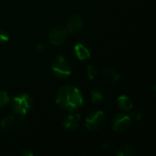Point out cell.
<instances>
[{
    "instance_id": "1",
    "label": "cell",
    "mask_w": 156,
    "mask_h": 156,
    "mask_svg": "<svg viewBox=\"0 0 156 156\" xmlns=\"http://www.w3.org/2000/svg\"><path fill=\"white\" fill-rule=\"evenodd\" d=\"M56 102L59 107L73 112L82 106L83 98L78 88L74 86H65L58 91Z\"/></svg>"
},
{
    "instance_id": "18",
    "label": "cell",
    "mask_w": 156,
    "mask_h": 156,
    "mask_svg": "<svg viewBox=\"0 0 156 156\" xmlns=\"http://www.w3.org/2000/svg\"><path fill=\"white\" fill-rule=\"evenodd\" d=\"M102 147H103L104 151H106V152H112V151H113V149H114L113 144H112L109 143V142H104L103 144H102Z\"/></svg>"
},
{
    "instance_id": "12",
    "label": "cell",
    "mask_w": 156,
    "mask_h": 156,
    "mask_svg": "<svg viewBox=\"0 0 156 156\" xmlns=\"http://www.w3.org/2000/svg\"><path fill=\"white\" fill-rule=\"evenodd\" d=\"M136 151L134 146L131 144H124L116 149V154L118 156H133L135 154Z\"/></svg>"
},
{
    "instance_id": "15",
    "label": "cell",
    "mask_w": 156,
    "mask_h": 156,
    "mask_svg": "<svg viewBox=\"0 0 156 156\" xmlns=\"http://www.w3.org/2000/svg\"><path fill=\"white\" fill-rule=\"evenodd\" d=\"M87 76L90 80H94L97 77V69L94 66L89 65L87 69Z\"/></svg>"
},
{
    "instance_id": "17",
    "label": "cell",
    "mask_w": 156,
    "mask_h": 156,
    "mask_svg": "<svg viewBox=\"0 0 156 156\" xmlns=\"http://www.w3.org/2000/svg\"><path fill=\"white\" fill-rule=\"evenodd\" d=\"M9 39V35L6 31L0 29V43H5Z\"/></svg>"
},
{
    "instance_id": "9",
    "label": "cell",
    "mask_w": 156,
    "mask_h": 156,
    "mask_svg": "<svg viewBox=\"0 0 156 156\" xmlns=\"http://www.w3.org/2000/svg\"><path fill=\"white\" fill-rule=\"evenodd\" d=\"M74 53L80 60H85L90 58V51L83 43H77L74 46Z\"/></svg>"
},
{
    "instance_id": "5",
    "label": "cell",
    "mask_w": 156,
    "mask_h": 156,
    "mask_svg": "<svg viewBox=\"0 0 156 156\" xmlns=\"http://www.w3.org/2000/svg\"><path fill=\"white\" fill-rule=\"evenodd\" d=\"M132 117L125 113H118L112 121V129L116 133H123L127 131L131 125Z\"/></svg>"
},
{
    "instance_id": "2",
    "label": "cell",
    "mask_w": 156,
    "mask_h": 156,
    "mask_svg": "<svg viewBox=\"0 0 156 156\" xmlns=\"http://www.w3.org/2000/svg\"><path fill=\"white\" fill-rule=\"evenodd\" d=\"M33 101L27 93L16 95L12 101V110L15 113L20 116H25L32 108Z\"/></svg>"
},
{
    "instance_id": "11",
    "label": "cell",
    "mask_w": 156,
    "mask_h": 156,
    "mask_svg": "<svg viewBox=\"0 0 156 156\" xmlns=\"http://www.w3.org/2000/svg\"><path fill=\"white\" fill-rule=\"evenodd\" d=\"M117 104L118 106L122 109L123 111H130L133 107V102L131 100L130 97L126 95H121L117 99Z\"/></svg>"
},
{
    "instance_id": "13",
    "label": "cell",
    "mask_w": 156,
    "mask_h": 156,
    "mask_svg": "<svg viewBox=\"0 0 156 156\" xmlns=\"http://www.w3.org/2000/svg\"><path fill=\"white\" fill-rule=\"evenodd\" d=\"M16 122V119L14 116H6L5 117L1 122H0V127L4 131H9L14 128L15 124Z\"/></svg>"
},
{
    "instance_id": "19",
    "label": "cell",
    "mask_w": 156,
    "mask_h": 156,
    "mask_svg": "<svg viewBox=\"0 0 156 156\" xmlns=\"http://www.w3.org/2000/svg\"><path fill=\"white\" fill-rule=\"evenodd\" d=\"M132 117L136 121H140L142 119V113L138 111H135L132 113Z\"/></svg>"
},
{
    "instance_id": "8",
    "label": "cell",
    "mask_w": 156,
    "mask_h": 156,
    "mask_svg": "<svg viewBox=\"0 0 156 156\" xmlns=\"http://www.w3.org/2000/svg\"><path fill=\"white\" fill-rule=\"evenodd\" d=\"M80 122V116L79 113H72L68 115L63 121V126L65 129L73 131L76 130Z\"/></svg>"
},
{
    "instance_id": "16",
    "label": "cell",
    "mask_w": 156,
    "mask_h": 156,
    "mask_svg": "<svg viewBox=\"0 0 156 156\" xmlns=\"http://www.w3.org/2000/svg\"><path fill=\"white\" fill-rule=\"evenodd\" d=\"M103 100V96L102 93L98 90H94L91 91V101L94 103H98L100 101H101Z\"/></svg>"
},
{
    "instance_id": "21",
    "label": "cell",
    "mask_w": 156,
    "mask_h": 156,
    "mask_svg": "<svg viewBox=\"0 0 156 156\" xmlns=\"http://www.w3.org/2000/svg\"><path fill=\"white\" fill-rule=\"evenodd\" d=\"M37 50H39V51H42V50H44L45 48H46V45L45 44H43V43H39V44H37Z\"/></svg>"
},
{
    "instance_id": "7",
    "label": "cell",
    "mask_w": 156,
    "mask_h": 156,
    "mask_svg": "<svg viewBox=\"0 0 156 156\" xmlns=\"http://www.w3.org/2000/svg\"><path fill=\"white\" fill-rule=\"evenodd\" d=\"M82 27L83 20L80 15H72L67 22V27L70 33H78Z\"/></svg>"
},
{
    "instance_id": "14",
    "label": "cell",
    "mask_w": 156,
    "mask_h": 156,
    "mask_svg": "<svg viewBox=\"0 0 156 156\" xmlns=\"http://www.w3.org/2000/svg\"><path fill=\"white\" fill-rule=\"evenodd\" d=\"M9 101L10 99L8 94L4 90H0V109L7 105L9 103Z\"/></svg>"
},
{
    "instance_id": "4",
    "label": "cell",
    "mask_w": 156,
    "mask_h": 156,
    "mask_svg": "<svg viewBox=\"0 0 156 156\" xmlns=\"http://www.w3.org/2000/svg\"><path fill=\"white\" fill-rule=\"evenodd\" d=\"M105 123V114L101 111H96L88 115L85 121V126L88 130L94 131L103 126Z\"/></svg>"
},
{
    "instance_id": "6",
    "label": "cell",
    "mask_w": 156,
    "mask_h": 156,
    "mask_svg": "<svg viewBox=\"0 0 156 156\" xmlns=\"http://www.w3.org/2000/svg\"><path fill=\"white\" fill-rule=\"evenodd\" d=\"M68 37V29L63 26H56L54 27L48 34V39L51 44L58 46L64 43Z\"/></svg>"
},
{
    "instance_id": "10",
    "label": "cell",
    "mask_w": 156,
    "mask_h": 156,
    "mask_svg": "<svg viewBox=\"0 0 156 156\" xmlns=\"http://www.w3.org/2000/svg\"><path fill=\"white\" fill-rule=\"evenodd\" d=\"M103 75L105 80L110 83H116L121 79V74L112 68H106L103 70Z\"/></svg>"
},
{
    "instance_id": "20",
    "label": "cell",
    "mask_w": 156,
    "mask_h": 156,
    "mask_svg": "<svg viewBox=\"0 0 156 156\" xmlns=\"http://www.w3.org/2000/svg\"><path fill=\"white\" fill-rule=\"evenodd\" d=\"M20 154L23 156H32L34 155V154H33V152L32 151H30L29 149H25V150H23L21 153H20Z\"/></svg>"
},
{
    "instance_id": "3",
    "label": "cell",
    "mask_w": 156,
    "mask_h": 156,
    "mask_svg": "<svg viewBox=\"0 0 156 156\" xmlns=\"http://www.w3.org/2000/svg\"><path fill=\"white\" fill-rule=\"evenodd\" d=\"M51 70L53 74L58 79H66L71 74V67L65 58V57L59 55L51 64Z\"/></svg>"
}]
</instances>
